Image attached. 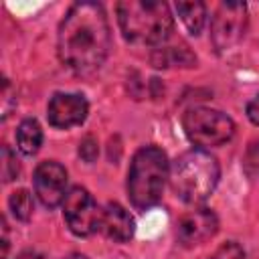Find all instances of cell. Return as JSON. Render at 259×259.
<instances>
[{
    "instance_id": "obj_12",
    "label": "cell",
    "mask_w": 259,
    "mask_h": 259,
    "mask_svg": "<svg viewBox=\"0 0 259 259\" xmlns=\"http://www.w3.org/2000/svg\"><path fill=\"white\" fill-rule=\"evenodd\" d=\"M152 63L154 67L162 69V67H170V65H180V67H192L196 63V57L188 51V47L180 45V47H164L160 45L154 55H152Z\"/></svg>"
},
{
    "instance_id": "obj_7",
    "label": "cell",
    "mask_w": 259,
    "mask_h": 259,
    "mask_svg": "<svg viewBox=\"0 0 259 259\" xmlns=\"http://www.w3.org/2000/svg\"><path fill=\"white\" fill-rule=\"evenodd\" d=\"M247 30V6L241 2H223L210 22V40L219 53L241 42Z\"/></svg>"
},
{
    "instance_id": "obj_13",
    "label": "cell",
    "mask_w": 259,
    "mask_h": 259,
    "mask_svg": "<svg viewBox=\"0 0 259 259\" xmlns=\"http://www.w3.org/2000/svg\"><path fill=\"white\" fill-rule=\"evenodd\" d=\"M16 144H18V150L26 156H32L38 152L40 144H42V130H40V123L32 117L28 119H22L18 130H16Z\"/></svg>"
},
{
    "instance_id": "obj_20",
    "label": "cell",
    "mask_w": 259,
    "mask_h": 259,
    "mask_svg": "<svg viewBox=\"0 0 259 259\" xmlns=\"http://www.w3.org/2000/svg\"><path fill=\"white\" fill-rule=\"evenodd\" d=\"M247 117H249L255 125H259V95L253 97V99L247 103Z\"/></svg>"
},
{
    "instance_id": "obj_19",
    "label": "cell",
    "mask_w": 259,
    "mask_h": 259,
    "mask_svg": "<svg viewBox=\"0 0 259 259\" xmlns=\"http://www.w3.org/2000/svg\"><path fill=\"white\" fill-rule=\"evenodd\" d=\"M210 259H245V253H243V249H241L237 243L229 241V243L221 245V247L212 253Z\"/></svg>"
},
{
    "instance_id": "obj_6",
    "label": "cell",
    "mask_w": 259,
    "mask_h": 259,
    "mask_svg": "<svg viewBox=\"0 0 259 259\" xmlns=\"http://www.w3.org/2000/svg\"><path fill=\"white\" fill-rule=\"evenodd\" d=\"M63 217L73 235L87 237V235L99 231L101 208L97 206V202L85 188L73 186L63 200Z\"/></svg>"
},
{
    "instance_id": "obj_2",
    "label": "cell",
    "mask_w": 259,
    "mask_h": 259,
    "mask_svg": "<svg viewBox=\"0 0 259 259\" xmlns=\"http://www.w3.org/2000/svg\"><path fill=\"white\" fill-rule=\"evenodd\" d=\"M119 28L134 45H164L174 28V18L166 2L123 0L115 6Z\"/></svg>"
},
{
    "instance_id": "obj_15",
    "label": "cell",
    "mask_w": 259,
    "mask_h": 259,
    "mask_svg": "<svg viewBox=\"0 0 259 259\" xmlns=\"http://www.w3.org/2000/svg\"><path fill=\"white\" fill-rule=\"evenodd\" d=\"M8 206H10L12 214H14L18 221H28L30 214H32V208H34V204H32V196H30V192L24 190V188L14 190V192L10 194V198H8Z\"/></svg>"
},
{
    "instance_id": "obj_18",
    "label": "cell",
    "mask_w": 259,
    "mask_h": 259,
    "mask_svg": "<svg viewBox=\"0 0 259 259\" xmlns=\"http://www.w3.org/2000/svg\"><path fill=\"white\" fill-rule=\"evenodd\" d=\"M97 154H99V146H97V140L93 136H85L79 144V156L85 160V162H95L97 160Z\"/></svg>"
},
{
    "instance_id": "obj_16",
    "label": "cell",
    "mask_w": 259,
    "mask_h": 259,
    "mask_svg": "<svg viewBox=\"0 0 259 259\" xmlns=\"http://www.w3.org/2000/svg\"><path fill=\"white\" fill-rule=\"evenodd\" d=\"M18 172H20V168H18L16 156L12 154V150L8 146H2V180L10 182L18 176Z\"/></svg>"
},
{
    "instance_id": "obj_10",
    "label": "cell",
    "mask_w": 259,
    "mask_h": 259,
    "mask_svg": "<svg viewBox=\"0 0 259 259\" xmlns=\"http://www.w3.org/2000/svg\"><path fill=\"white\" fill-rule=\"evenodd\" d=\"M219 231V219L210 208H194L180 217L176 225V235L180 245L194 247L212 239Z\"/></svg>"
},
{
    "instance_id": "obj_8",
    "label": "cell",
    "mask_w": 259,
    "mask_h": 259,
    "mask_svg": "<svg viewBox=\"0 0 259 259\" xmlns=\"http://www.w3.org/2000/svg\"><path fill=\"white\" fill-rule=\"evenodd\" d=\"M34 194L47 208L59 206L67 196V170L55 162H40L34 170Z\"/></svg>"
},
{
    "instance_id": "obj_1",
    "label": "cell",
    "mask_w": 259,
    "mask_h": 259,
    "mask_svg": "<svg viewBox=\"0 0 259 259\" xmlns=\"http://www.w3.org/2000/svg\"><path fill=\"white\" fill-rule=\"evenodd\" d=\"M109 49L111 30L103 6L97 2L73 4L59 26L61 63L77 75H91L105 63Z\"/></svg>"
},
{
    "instance_id": "obj_4",
    "label": "cell",
    "mask_w": 259,
    "mask_h": 259,
    "mask_svg": "<svg viewBox=\"0 0 259 259\" xmlns=\"http://www.w3.org/2000/svg\"><path fill=\"white\" fill-rule=\"evenodd\" d=\"M170 178V164L158 146L140 148L130 164L127 194L136 208L146 210L160 202L164 184Z\"/></svg>"
},
{
    "instance_id": "obj_21",
    "label": "cell",
    "mask_w": 259,
    "mask_h": 259,
    "mask_svg": "<svg viewBox=\"0 0 259 259\" xmlns=\"http://www.w3.org/2000/svg\"><path fill=\"white\" fill-rule=\"evenodd\" d=\"M16 259H36V255H34V253H30V251H24V253H20Z\"/></svg>"
},
{
    "instance_id": "obj_11",
    "label": "cell",
    "mask_w": 259,
    "mask_h": 259,
    "mask_svg": "<svg viewBox=\"0 0 259 259\" xmlns=\"http://www.w3.org/2000/svg\"><path fill=\"white\" fill-rule=\"evenodd\" d=\"M99 231L117 243H125L134 237L136 225H134V217L117 202H107L101 208V223H99Z\"/></svg>"
},
{
    "instance_id": "obj_5",
    "label": "cell",
    "mask_w": 259,
    "mask_h": 259,
    "mask_svg": "<svg viewBox=\"0 0 259 259\" xmlns=\"http://www.w3.org/2000/svg\"><path fill=\"white\" fill-rule=\"evenodd\" d=\"M182 127L186 138L200 150L223 146L235 134L233 119L227 113L210 107H190L182 117Z\"/></svg>"
},
{
    "instance_id": "obj_17",
    "label": "cell",
    "mask_w": 259,
    "mask_h": 259,
    "mask_svg": "<svg viewBox=\"0 0 259 259\" xmlns=\"http://www.w3.org/2000/svg\"><path fill=\"white\" fill-rule=\"evenodd\" d=\"M243 168L251 178L259 176V140L251 142L247 152H245V160H243Z\"/></svg>"
},
{
    "instance_id": "obj_9",
    "label": "cell",
    "mask_w": 259,
    "mask_h": 259,
    "mask_svg": "<svg viewBox=\"0 0 259 259\" xmlns=\"http://www.w3.org/2000/svg\"><path fill=\"white\" fill-rule=\"evenodd\" d=\"M87 113H89V103L79 93H55L47 107L49 123L59 130L81 125Z\"/></svg>"
},
{
    "instance_id": "obj_3",
    "label": "cell",
    "mask_w": 259,
    "mask_h": 259,
    "mask_svg": "<svg viewBox=\"0 0 259 259\" xmlns=\"http://www.w3.org/2000/svg\"><path fill=\"white\" fill-rule=\"evenodd\" d=\"M221 168L214 156L194 148L178 156L170 168V184L174 194L186 204L204 202L219 184Z\"/></svg>"
},
{
    "instance_id": "obj_14",
    "label": "cell",
    "mask_w": 259,
    "mask_h": 259,
    "mask_svg": "<svg viewBox=\"0 0 259 259\" xmlns=\"http://www.w3.org/2000/svg\"><path fill=\"white\" fill-rule=\"evenodd\" d=\"M176 12L184 26L192 34H200L206 22V6L200 0H190V2H176Z\"/></svg>"
},
{
    "instance_id": "obj_22",
    "label": "cell",
    "mask_w": 259,
    "mask_h": 259,
    "mask_svg": "<svg viewBox=\"0 0 259 259\" xmlns=\"http://www.w3.org/2000/svg\"><path fill=\"white\" fill-rule=\"evenodd\" d=\"M67 259H85V255H79V253H73V255H69Z\"/></svg>"
}]
</instances>
